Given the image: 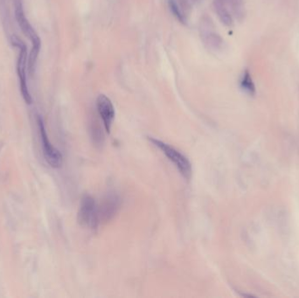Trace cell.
Instances as JSON below:
<instances>
[{"label": "cell", "instance_id": "6", "mask_svg": "<svg viewBox=\"0 0 299 298\" xmlns=\"http://www.w3.org/2000/svg\"><path fill=\"white\" fill-rule=\"evenodd\" d=\"M200 34L205 46L208 49L214 51H220L223 48L224 40L220 34L215 32L214 24L208 17L202 18L200 24Z\"/></svg>", "mask_w": 299, "mask_h": 298}, {"label": "cell", "instance_id": "2", "mask_svg": "<svg viewBox=\"0 0 299 298\" xmlns=\"http://www.w3.org/2000/svg\"><path fill=\"white\" fill-rule=\"evenodd\" d=\"M149 140L165 154V157L175 165V167L177 168L185 179L189 180L192 175V164L186 156L163 141L153 137H149Z\"/></svg>", "mask_w": 299, "mask_h": 298}, {"label": "cell", "instance_id": "4", "mask_svg": "<svg viewBox=\"0 0 299 298\" xmlns=\"http://www.w3.org/2000/svg\"><path fill=\"white\" fill-rule=\"evenodd\" d=\"M12 43L13 46L19 48V55H18V64H17V73H18L19 84H20V90H21L22 96L24 102L28 104H32V96H31L29 88L28 86V80H27V63H28V53H27V46L18 37H12Z\"/></svg>", "mask_w": 299, "mask_h": 298}, {"label": "cell", "instance_id": "5", "mask_svg": "<svg viewBox=\"0 0 299 298\" xmlns=\"http://www.w3.org/2000/svg\"><path fill=\"white\" fill-rule=\"evenodd\" d=\"M38 126L40 131V139L42 143L43 154L46 162L53 168H60L63 162V158L59 150L56 149L52 143L49 140L48 136L46 133V127L44 125L42 118L38 117Z\"/></svg>", "mask_w": 299, "mask_h": 298}, {"label": "cell", "instance_id": "3", "mask_svg": "<svg viewBox=\"0 0 299 298\" xmlns=\"http://www.w3.org/2000/svg\"><path fill=\"white\" fill-rule=\"evenodd\" d=\"M77 220L80 225L84 228L96 229L100 226L98 219L97 203L90 195L85 194L81 200Z\"/></svg>", "mask_w": 299, "mask_h": 298}, {"label": "cell", "instance_id": "9", "mask_svg": "<svg viewBox=\"0 0 299 298\" xmlns=\"http://www.w3.org/2000/svg\"><path fill=\"white\" fill-rule=\"evenodd\" d=\"M214 6L225 8L239 20L244 17V0H214Z\"/></svg>", "mask_w": 299, "mask_h": 298}, {"label": "cell", "instance_id": "8", "mask_svg": "<svg viewBox=\"0 0 299 298\" xmlns=\"http://www.w3.org/2000/svg\"><path fill=\"white\" fill-rule=\"evenodd\" d=\"M96 109L103 121L105 131L108 134H110L116 116V111L112 102L105 94H100L96 99Z\"/></svg>", "mask_w": 299, "mask_h": 298}, {"label": "cell", "instance_id": "10", "mask_svg": "<svg viewBox=\"0 0 299 298\" xmlns=\"http://www.w3.org/2000/svg\"><path fill=\"white\" fill-rule=\"evenodd\" d=\"M168 6L169 8L172 12L174 17L177 18L179 21L186 24V12L184 9L183 6L180 5L178 0H167Z\"/></svg>", "mask_w": 299, "mask_h": 298}, {"label": "cell", "instance_id": "7", "mask_svg": "<svg viewBox=\"0 0 299 298\" xmlns=\"http://www.w3.org/2000/svg\"><path fill=\"white\" fill-rule=\"evenodd\" d=\"M122 206V201L117 194H109L97 204L98 219L100 225L107 223L116 216Z\"/></svg>", "mask_w": 299, "mask_h": 298}, {"label": "cell", "instance_id": "1", "mask_svg": "<svg viewBox=\"0 0 299 298\" xmlns=\"http://www.w3.org/2000/svg\"><path fill=\"white\" fill-rule=\"evenodd\" d=\"M15 17L22 33L24 34V36L28 37L32 43V50L28 59V67H29L30 73H33L35 68L37 59L40 54L41 41H40V37L37 34L34 28L30 24V22L26 17L21 2L18 0H17L15 3Z\"/></svg>", "mask_w": 299, "mask_h": 298}, {"label": "cell", "instance_id": "11", "mask_svg": "<svg viewBox=\"0 0 299 298\" xmlns=\"http://www.w3.org/2000/svg\"><path fill=\"white\" fill-rule=\"evenodd\" d=\"M240 84H241L242 90L246 92L247 94H250V95H255L256 94L257 89H256V86H255V83H254L253 79H252V76H251L250 71L245 70L244 73L241 76Z\"/></svg>", "mask_w": 299, "mask_h": 298}, {"label": "cell", "instance_id": "12", "mask_svg": "<svg viewBox=\"0 0 299 298\" xmlns=\"http://www.w3.org/2000/svg\"><path fill=\"white\" fill-rule=\"evenodd\" d=\"M180 2V5L183 6L184 9L187 11L190 8H192V6H195L197 4L202 2V0H178Z\"/></svg>", "mask_w": 299, "mask_h": 298}]
</instances>
